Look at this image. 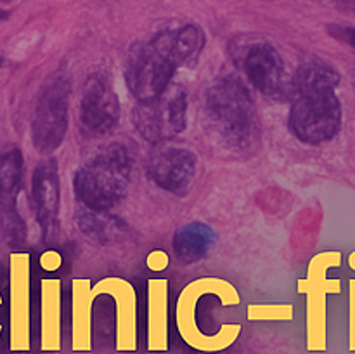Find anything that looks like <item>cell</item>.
<instances>
[{"instance_id": "10", "label": "cell", "mask_w": 355, "mask_h": 354, "mask_svg": "<svg viewBox=\"0 0 355 354\" xmlns=\"http://www.w3.org/2000/svg\"><path fill=\"white\" fill-rule=\"evenodd\" d=\"M94 297L107 295L114 302V349L134 353L139 347L137 337V292L130 281L118 276L103 278L92 287Z\"/></svg>"}, {"instance_id": "2", "label": "cell", "mask_w": 355, "mask_h": 354, "mask_svg": "<svg viewBox=\"0 0 355 354\" xmlns=\"http://www.w3.org/2000/svg\"><path fill=\"white\" fill-rule=\"evenodd\" d=\"M340 75L321 59L300 65L290 85V128L305 144H322L342 128Z\"/></svg>"}, {"instance_id": "22", "label": "cell", "mask_w": 355, "mask_h": 354, "mask_svg": "<svg viewBox=\"0 0 355 354\" xmlns=\"http://www.w3.org/2000/svg\"><path fill=\"white\" fill-rule=\"evenodd\" d=\"M62 264V255L58 252V250H45L40 257V266L42 269L47 271V273H54L61 267Z\"/></svg>"}, {"instance_id": "13", "label": "cell", "mask_w": 355, "mask_h": 354, "mask_svg": "<svg viewBox=\"0 0 355 354\" xmlns=\"http://www.w3.org/2000/svg\"><path fill=\"white\" fill-rule=\"evenodd\" d=\"M31 201L35 215L44 233L45 242H51L58 233L59 207H61V186H59L58 162L45 158L33 170L31 179Z\"/></svg>"}, {"instance_id": "25", "label": "cell", "mask_w": 355, "mask_h": 354, "mask_svg": "<svg viewBox=\"0 0 355 354\" xmlns=\"http://www.w3.org/2000/svg\"><path fill=\"white\" fill-rule=\"evenodd\" d=\"M6 16H7L6 12H0V19H3V17H6Z\"/></svg>"}, {"instance_id": "24", "label": "cell", "mask_w": 355, "mask_h": 354, "mask_svg": "<svg viewBox=\"0 0 355 354\" xmlns=\"http://www.w3.org/2000/svg\"><path fill=\"white\" fill-rule=\"evenodd\" d=\"M166 266H168V255L162 252V250H155V252L148 255V267L151 271L158 273V271L166 269Z\"/></svg>"}, {"instance_id": "18", "label": "cell", "mask_w": 355, "mask_h": 354, "mask_svg": "<svg viewBox=\"0 0 355 354\" xmlns=\"http://www.w3.org/2000/svg\"><path fill=\"white\" fill-rule=\"evenodd\" d=\"M318 266L312 260L309 267L307 280L298 281V292L309 295L307 302V349L321 353L326 349V325H324V295L319 287Z\"/></svg>"}, {"instance_id": "8", "label": "cell", "mask_w": 355, "mask_h": 354, "mask_svg": "<svg viewBox=\"0 0 355 354\" xmlns=\"http://www.w3.org/2000/svg\"><path fill=\"white\" fill-rule=\"evenodd\" d=\"M80 125L90 137L107 135L120 121V99L111 76L104 71L89 75L80 99Z\"/></svg>"}, {"instance_id": "12", "label": "cell", "mask_w": 355, "mask_h": 354, "mask_svg": "<svg viewBox=\"0 0 355 354\" xmlns=\"http://www.w3.org/2000/svg\"><path fill=\"white\" fill-rule=\"evenodd\" d=\"M23 179V153L17 146L0 151V226L9 243L23 242L24 224L17 214L16 200Z\"/></svg>"}, {"instance_id": "3", "label": "cell", "mask_w": 355, "mask_h": 354, "mask_svg": "<svg viewBox=\"0 0 355 354\" xmlns=\"http://www.w3.org/2000/svg\"><path fill=\"white\" fill-rule=\"evenodd\" d=\"M205 113L210 127L229 149L246 153L257 148L259 115L241 80L232 76L215 80L205 92Z\"/></svg>"}, {"instance_id": "26", "label": "cell", "mask_w": 355, "mask_h": 354, "mask_svg": "<svg viewBox=\"0 0 355 354\" xmlns=\"http://www.w3.org/2000/svg\"><path fill=\"white\" fill-rule=\"evenodd\" d=\"M3 65V56H0V66Z\"/></svg>"}, {"instance_id": "16", "label": "cell", "mask_w": 355, "mask_h": 354, "mask_svg": "<svg viewBox=\"0 0 355 354\" xmlns=\"http://www.w3.org/2000/svg\"><path fill=\"white\" fill-rule=\"evenodd\" d=\"M40 349L44 353L61 351V280H42L40 295Z\"/></svg>"}, {"instance_id": "20", "label": "cell", "mask_w": 355, "mask_h": 354, "mask_svg": "<svg viewBox=\"0 0 355 354\" xmlns=\"http://www.w3.org/2000/svg\"><path fill=\"white\" fill-rule=\"evenodd\" d=\"M78 228L85 236L103 243L118 238L123 231V224L118 221V217L97 210L82 212L78 215Z\"/></svg>"}, {"instance_id": "17", "label": "cell", "mask_w": 355, "mask_h": 354, "mask_svg": "<svg viewBox=\"0 0 355 354\" xmlns=\"http://www.w3.org/2000/svg\"><path fill=\"white\" fill-rule=\"evenodd\" d=\"M92 283L89 278L73 280V316L71 349L75 353H89L92 349Z\"/></svg>"}, {"instance_id": "9", "label": "cell", "mask_w": 355, "mask_h": 354, "mask_svg": "<svg viewBox=\"0 0 355 354\" xmlns=\"http://www.w3.org/2000/svg\"><path fill=\"white\" fill-rule=\"evenodd\" d=\"M239 65L248 82L260 94L274 99L290 97L291 80L288 78L279 51L266 40L252 42L239 51Z\"/></svg>"}, {"instance_id": "19", "label": "cell", "mask_w": 355, "mask_h": 354, "mask_svg": "<svg viewBox=\"0 0 355 354\" xmlns=\"http://www.w3.org/2000/svg\"><path fill=\"white\" fill-rule=\"evenodd\" d=\"M218 236L211 226L193 221L180 226L173 235V252L184 264H196L207 259L215 248Z\"/></svg>"}, {"instance_id": "6", "label": "cell", "mask_w": 355, "mask_h": 354, "mask_svg": "<svg viewBox=\"0 0 355 354\" xmlns=\"http://www.w3.org/2000/svg\"><path fill=\"white\" fill-rule=\"evenodd\" d=\"M187 106L186 89L170 82L158 96L139 101L134 110V125L139 134L153 144L168 141L186 128Z\"/></svg>"}, {"instance_id": "21", "label": "cell", "mask_w": 355, "mask_h": 354, "mask_svg": "<svg viewBox=\"0 0 355 354\" xmlns=\"http://www.w3.org/2000/svg\"><path fill=\"white\" fill-rule=\"evenodd\" d=\"M250 321H291L293 305L291 304H250L246 311Z\"/></svg>"}, {"instance_id": "15", "label": "cell", "mask_w": 355, "mask_h": 354, "mask_svg": "<svg viewBox=\"0 0 355 354\" xmlns=\"http://www.w3.org/2000/svg\"><path fill=\"white\" fill-rule=\"evenodd\" d=\"M148 288V318H146V347L149 353H166L168 340V280L151 278Z\"/></svg>"}, {"instance_id": "11", "label": "cell", "mask_w": 355, "mask_h": 354, "mask_svg": "<svg viewBox=\"0 0 355 354\" xmlns=\"http://www.w3.org/2000/svg\"><path fill=\"white\" fill-rule=\"evenodd\" d=\"M14 353L31 349V304H30V255L12 253L10 257V339Z\"/></svg>"}, {"instance_id": "7", "label": "cell", "mask_w": 355, "mask_h": 354, "mask_svg": "<svg viewBox=\"0 0 355 354\" xmlns=\"http://www.w3.org/2000/svg\"><path fill=\"white\" fill-rule=\"evenodd\" d=\"M211 283V276L198 278L180 292L175 305L177 332L184 342L200 353H220L229 349L241 335L239 323H224L215 335H205L198 328V298Z\"/></svg>"}, {"instance_id": "23", "label": "cell", "mask_w": 355, "mask_h": 354, "mask_svg": "<svg viewBox=\"0 0 355 354\" xmlns=\"http://www.w3.org/2000/svg\"><path fill=\"white\" fill-rule=\"evenodd\" d=\"M329 33H331L336 40L355 47V28L354 26H340V24H331V26H329Z\"/></svg>"}, {"instance_id": "14", "label": "cell", "mask_w": 355, "mask_h": 354, "mask_svg": "<svg viewBox=\"0 0 355 354\" xmlns=\"http://www.w3.org/2000/svg\"><path fill=\"white\" fill-rule=\"evenodd\" d=\"M198 158L191 149L168 148L156 153L148 165L153 183L172 194H186L196 177Z\"/></svg>"}, {"instance_id": "5", "label": "cell", "mask_w": 355, "mask_h": 354, "mask_svg": "<svg viewBox=\"0 0 355 354\" xmlns=\"http://www.w3.org/2000/svg\"><path fill=\"white\" fill-rule=\"evenodd\" d=\"M71 83L64 73H54L38 94L31 121V139L37 151L54 153L68 132Z\"/></svg>"}, {"instance_id": "4", "label": "cell", "mask_w": 355, "mask_h": 354, "mask_svg": "<svg viewBox=\"0 0 355 354\" xmlns=\"http://www.w3.org/2000/svg\"><path fill=\"white\" fill-rule=\"evenodd\" d=\"M132 158L123 144L113 142L78 167L73 179L76 200L89 210L107 212L127 194Z\"/></svg>"}, {"instance_id": "1", "label": "cell", "mask_w": 355, "mask_h": 354, "mask_svg": "<svg viewBox=\"0 0 355 354\" xmlns=\"http://www.w3.org/2000/svg\"><path fill=\"white\" fill-rule=\"evenodd\" d=\"M205 42L207 37L200 26L184 24L132 45L125 65V80L132 96L137 101L158 96L180 68L196 65Z\"/></svg>"}]
</instances>
